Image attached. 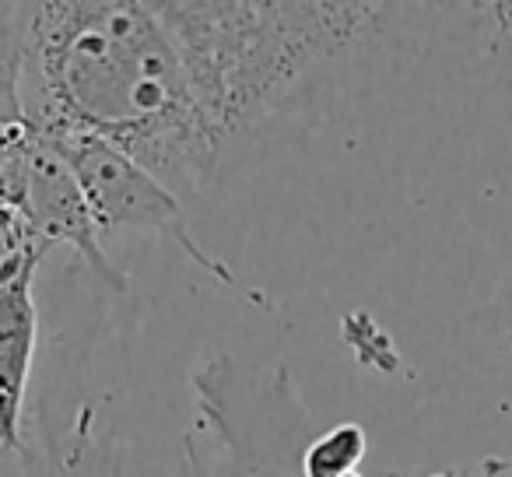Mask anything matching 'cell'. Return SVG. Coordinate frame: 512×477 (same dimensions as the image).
Returning a JSON list of instances; mask_svg holds the SVG:
<instances>
[{
    "label": "cell",
    "mask_w": 512,
    "mask_h": 477,
    "mask_svg": "<svg viewBox=\"0 0 512 477\" xmlns=\"http://www.w3.org/2000/svg\"><path fill=\"white\" fill-rule=\"evenodd\" d=\"M0 477H18V453L0 456Z\"/></svg>",
    "instance_id": "10"
},
{
    "label": "cell",
    "mask_w": 512,
    "mask_h": 477,
    "mask_svg": "<svg viewBox=\"0 0 512 477\" xmlns=\"http://www.w3.org/2000/svg\"><path fill=\"white\" fill-rule=\"evenodd\" d=\"M383 477H404V474H383ZM425 477H512V456H484L474 467L442 470V474H425Z\"/></svg>",
    "instance_id": "9"
},
{
    "label": "cell",
    "mask_w": 512,
    "mask_h": 477,
    "mask_svg": "<svg viewBox=\"0 0 512 477\" xmlns=\"http://www.w3.org/2000/svg\"><path fill=\"white\" fill-rule=\"evenodd\" d=\"M25 60H29V4H0V127L29 123Z\"/></svg>",
    "instance_id": "6"
},
{
    "label": "cell",
    "mask_w": 512,
    "mask_h": 477,
    "mask_svg": "<svg viewBox=\"0 0 512 477\" xmlns=\"http://www.w3.org/2000/svg\"><path fill=\"white\" fill-rule=\"evenodd\" d=\"M369 453V435L355 421H344L313 435L302 453V477H344L355 474Z\"/></svg>",
    "instance_id": "7"
},
{
    "label": "cell",
    "mask_w": 512,
    "mask_h": 477,
    "mask_svg": "<svg viewBox=\"0 0 512 477\" xmlns=\"http://www.w3.org/2000/svg\"><path fill=\"white\" fill-rule=\"evenodd\" d=\"M18 477H78V474L50 446H39V442H32L25 435V446L18 453Z\"/></svg>",
    "instance_id": "8"
},
{
    "label": "cell",
    "mask_w": 512,
    "mask_h": 477,
    "mask_svg": "<svg viewBox=\"0 0 512 477\" xmlns=\"http://www.w3.org/2000/svg\"><path fill=\"white\" fill-rule=\"evenodd\" d=\"M344 477H362V474H358V470H355V474H344Z\"/></svg>",
    "instance_id": "11"
},
{
    "label": "cell",
    "mask_w": 512,
    "mask_h": 477,
    "mask_svg": "<svg viewBox=\"0 0 512 477\" xmlns=\"http://www.w3.org/2000/svg\"><path fill=\"white\" fill-rule=\"evenodd\" d=\"M39 134H46V141L64 155V162L78 176L99 232L144 228V232L165 235L211 278H218L228 288H239L235 274L193 239L183 200L162 179L151 176L144 165L123 155L116 144L85 134V130H39Z\"/></svg>",
    "instance_id": "3"
},
{
    "label": "cell",
    "mask_w": 512,
    "mask_h": 477,
    "mask_svg": "<svg viewBox=\"0 0 512 477\" xmlns=\"http://www.w3.org/2000/svg\"><path fill=\"white\" fill-rule=\"evenodd\" d=\"M46 246L25 239L22 228L0 257V456L25 446V397L39 344L36 271Z\"/></svg>",
    "instance_id": "5"
},
{
    "label": "cell",
    "mask_w": 512,
    "mask_h": 477,
    "mask_svg": "<svg viewBox=\"0 0 512 477\" xmlns=\"http://www.w3.org/2000/svg\"><path fill=\"white\" fill-rule=\"evenodd\" d=\"M151 8L225 158L320 95L400 15L397 4L330 0H151Z\"/></svg>",
    "instance_id": "2"
},
{
    "label": "cell",
    "mask_w": 512,
    "mask_h": 477,
    "mask_svg": "<svg viewBox=\"0 0 512 477\" xmlns=\"http://www.w3.org/2000/svg\"><path fill=\"white\" fill-rule=\"evenodd\" d=\"M25 120L116 144L183 204L225 169L151 0L29 4Z\"/></svg>",
    "instance_id": "1"
},
{
    "label": "cell",
    "mask_w": 512,
    "mask_h": 477,
    "mask_svg": "<svg viewBox=\"0 0 512 477\" xmlns=\"http://www.w3.org/2000/svg\"><path fill=\"white\" fill-rule=\"evenodd\" d=\"M18 228L32 243L71 246L92 267V274H99L113 292H127L130 288V278L102 250V232L95 225L78 176L36 127H32L29 176H25V197L22 207H18Z\"/></svg>",
    "instance_id": "4"
}]
</instances>
